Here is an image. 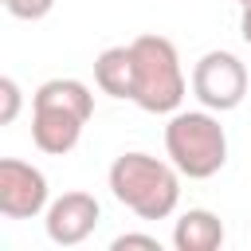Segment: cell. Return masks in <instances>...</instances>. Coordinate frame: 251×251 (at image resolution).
<instances>
[{
  "instance_id": "6da1fadb",
  "label": "cell",
  "mask_w": 251,
  "mask_h": 251,
  "mask_svg": "<svg viewBox=\"0 0 251 251\" xmlns=\"http://www.w3.org/2000/svg\"><path fill=\"white\" fill-rule=\"evenodd\" d=\"M106 180L114 200L129 208L137 220H169L180 204V169L141 149L114 157Z\"/></svg>"
},
{
  "instance_id": "7a4b0ae2",
  "label": "cell",
  "mask_w": 251,
  "mask_h": 251,
  "mask_svg": "<svg viewBox=\"0 0 251 251\" xmlns=\"http://www.w3.org/2000/svg\"><path fill=\"white\" fill-rule=\"evenodd\" d=\"M90 118H94V94L78 78H47L31 94V141L39 153L51 157L71 153Z\"/></svg>"
},
{
  "instance_id": "3957f363",
  "label": "cell",
  "mask_w": 251,
  "mask_h": 251,
  "mask_svg": "<svg viewBox=\"0 0 251 251\" xmlns=\"http://www.w3.org/2000/svg\"><path fill=\"white\" fill-rule=\"evenodd\" d=\"M165 153L188 180H208L227 165V133L216 110H176L165 126Z\"/></svg>"
},
{
  "instance_id": "277c9868",
  "label": "cell",
  "mask_w": 251,
  "mask_h": 251,
  "mask_svg": "<svg viewBox=\"0 0 251 251\" xmlns=\"http://www.w3.org/2000/svg\"><path fill=\"white\" fill-rule=\"evenodd\" d=\"M133 51V98L145 114H176L184 102V71L173 39L165 35H137L129 43Z\"/></svg>"
},
{
  "instance_id": "5b68a950",
  "label": "cell",
  "mask_w": 251,
  "mask_h": 251,
  "mask_svg": "<svg viewBox=\"0 0 251 251\" xmlns=\"http://www.w3.org/2000/svg\"><path fill=\"white\" fill-rule=\"evenodd\" d=\"M192 94L200 106L227 114L247 98V67L231 51H204L192 67Z\"/></svg>"
},
{
  "instance_id": "8992f818",
  "label": "cell",
  "mask_w": 251,
  "mask_h": 251,
  "mask_svg": "<svg viewBox=\"0 0 251 251\" xmlns=\"http://www.w3.org/2000/svg\"><path fill=\"white\" fill-rule=\"evenodd\" d=\"M47 204H51V188H47L43 169L20 157H4L0 161V216L35 220L39 212H47Z\"/></svg>"
},
{
  "instance_id": "52a82bcc",
  "label": "cell",
  "mask_w": 251,
  "mask_h": 251,
  "mask_svg": "<svg viewBox=\"0 0 251 251\" xmlns=\"http://www.w3.org/2000/svg\"><path fill=\"white\" fill-rule=\"evenodd\" d=\"M98 220H102V204L90 192H78V188L55 196L47 204V212H43V227H47V239L55 247H78V243H86L94 235Z\"/></svg>"
},
{
  "instance_id": "ba28073f",
  "label": "cell",
  "mask_w": 251,
  "mask_h": 251,
  "mask_svg": "<svg viewBox=\"0 0 251 251\" xmlns=\"http://www.w3.org/2000/svg\"><path fill=\"white\" fill-rule=\"evenodd\" d=\"M227 239L224 220L208 208H188L173 224V247L176 251H220Z\"/></svg>"
},
{
  "instance_id": "9c48e42d",
  "label": "cell",
  "mask_w": 251,
  "mask_h": 251,
  "mask_svg": "<svg viewBox=\"0 0 251 251\" xmlns=\"http://www.w3.org/2000/svg\"><path fill=\"white\" fill-rule=\"evenodd\" d=\"M94 82L110 98H133V51L126 47H106L94 59Z\"/></svg>"
},
{
  "instance_id": "30bf717a",
  "label": "cell",
  "mask_w": 251,
  "mask_h": 251,
  "mask_svg": "<svg viewBox=\"0 0 251 251\" xmlns=\"http://www.w3.org/2000/svg\"><path fill=\"white\" fill-rule=\"evenodd\" d=\"M4 8H8V16H16V20H43V16L55 8V0H4Z\"/></svg>"
},
{
  "instance_id": "8fae6325",
  "label": "cell",
  "mask_w": 251,
  "mask_h": 251,
  "mask_svg": "<svg viewBox=\"0 0 251 251\" xmlns=\"http://www.w3.org/2000/svg\"><path fill=\"white\" fill-rule=\"evenodd\" d=\"M0 98H4V110H0V126H12L16 122V114H20V86H16V78H0Z\"/></svg>"
},
{
  "instance_id": "7c38bea8",
  "label": "cell",
  "mask_w": 251,
  "mask_h": 251,
  "mask_svg": "<svg viewBox=\"0 0 251 251\" xmlns=\"http://www.w3.org/2000/svg\"><path fill=\"white\" fill-rule=\"evenodd\" d=\"M110 247H114V251H126V247H145V251H161L157 235H137V231H126V235H118V239H114Z\"/></svg>"
},
{
  "instance_id": "4fadbf2b",
  "label": "cell",
  "mask_w": 251,
  "mask_h": 251,
  "mask_svg": "<svg viewBox=\"0 0 251 251\" xmlns=\"http://www.w3.org/2000/svg\"><path fill=\"white\" fill-rule=\"evenodd\" d=\"M239 35H243V43L251 47V4L239 12Z\"/></svg>"
},
{
  "instance_id": "5bb4252c",
  "label": "cell",
  "mask_w": 251,
  "mask_h": 251,
  "mask_svg": "<svg viewBox=\"0 0 251 251\" xmlns=\"http://www.w3.org/2000/svg\"><path fill=\"white\" fill-rule=\"evenodd\" d=\"M235 4H239V8H247V4H251V0H235Z\"/></svg>"
}]
</instances>
